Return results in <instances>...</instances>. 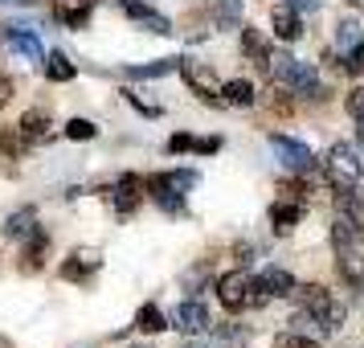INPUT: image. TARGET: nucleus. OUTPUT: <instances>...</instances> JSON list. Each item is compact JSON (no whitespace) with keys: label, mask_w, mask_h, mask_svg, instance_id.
I'll return each mask as SVG.
<instances>
[{"label":"nucleus","mask_w":364,"mask_h":348,"mask_svg":"<svg viewBox=\"0 0 364 348\" xmlns=\"http://www.w3.org/2000/svg\"><path fill=\"white\" fill-rule=\"evenodd\" d=\"M344 70H352V74H364V41L356 46V50H348V62Z\"/></svg>","instance_id":"7c9ffc66"},{"label":"nucleus","mask_w":364,"mask_h":348,"mask_svg":"<svg viewBox=\"0 0 364 348\" xmlns=\"http://www.w3.org/2000/svg\"><path fill=\"white\" fill-rule=\"evenodd\" d=\"M242 50L254 66H266V58H270V46H266V37L258 29H242Z\"/></svg>","instance_id":"5701e85b"},{"label":"nucleus","mask_w":364,"mask_h":348,"mask_svg":"<svg viewBox=\"0 0 364 348\" xmlns=\"http://www.w3.org/2000/svg\"><path fill=\"white\" fill-rule=\"evenodd\" d=\"M360 144H364V123H360Z\"/></svg>","instance_id":"a19ab883"},{"label":"nucleus","mask_w":364,"mask_h":348,"mask_svg":"<svg viewBox=\"0 0 364 348\" xmlns=\"http://www.w3.org/2000/svg\"><path fill=\"white\" fill-rule=\"evenodd\" d=\"M299 299H303V312L315 315L323 332H336L340 324H344V307L331 299L328 287H319V283H311V287H299Z\"/></svg>","instance_id":"20e7f679"},{"label":"nucleus","mask_w":364,"mask_h":348,"mask_svg":"<svg viewBox=\"0 0 364 348\" xmlns=\"http://www.w3.org/2000/svg\"><path fill=\"white\" fill-rule=\"evenodd\" d=\"M348 115L356 119V123H364V86H360V90H352V95H348Z\"/></svg>","instance_id":"c756f323"},{"label":"nucleus","mask_w":364,"mask_h":348,"mask_svg":"<svg viewBox=\"0 0 364 348\" xmlns=\"http://www.w3.org/2000/svg\"><path fill=\"white\" fill-rule=\"evenodd\" d=\"M46 254H50V238H46V233L41 230H33L29 233V246H25V270H41V266H46Z\"/></svg>","instance_id":"412c9836"},{"label":"nucleus","mask_w":364,"mask_h":348,"mask_svg":"<svg viewBox=\"0 0 364 348\" xmlns=\"http://www.w3.org/2000/svg\"><path fill=\"white\" fill-rule=\"evenodd\" d=\"M352 4H356V9H364V0H352Z\"/></svg>","instance_id":"ea45409f"},{"label":"nucleus","mask_w":364,"mask_h":348,"mask_svg":"<svg viewBox=\"0 0 364 348\" xmlns=\"http://www.w3.org/2000/svg\"><path fill=\"white\" fill-rule=\"evenodd\" d=\"M217 148H221V139H193V152H200V156H209Z\"/></svg>","instance_id":"e433bc0d"},{"label":"nucleus","mask_w":364,"mask_h":348,"mask_svg":"<svg viewBox=\"0 0 364 348\" xmlns=\"http://www.w3.org/2000/svg\"><path fill=\"white\" fill-rule=\"evenodd\" d=\"M0 4H33V0H0Z\"/></svg>","instance_id":"58836bf2"},{"label":"nucleus","mask_w":364,"mask_h":348,"mask_svg":"<svg viewBox=\"0 0 364 348\" xmlns=\"http://www.w3.org/2000/svg\"><path fill=\"white\" fill-rule=\"evenodd\" d=\"M274 348H319L315 340H307V336H299V332H291V336H282Z\"/></svg>","instance_id":"2f4dec72"},{"label":"nucleus","mask_w":364,"mask_h":348,"mask_svg":"<svg viewBox=\"0 0 364 348\" xmlns=\"http://www.w3.org/2000/svg\"><path fill=\"white\" fill-rule=\"evenodd\" d=\"M336 270H340V275H344L352 287H364V258H360V254H356L352 246L340 250V258H336Z\"/></svg>","instance_id":"6ab92c4d"},{"label":"nucleus","mask_w":364,"mask_h":348,"mask_svg":"<svg viewBox=\"0 0 364 348\" xmlns=\"http://www.w3.org/2000/svg\"><path fill=\"white\" fill-rule=\"evenodd\" d=\"M135 328L139 332H164V312H160L156 303H144L139 315H135Z\"/></svg>","instance_id":"bb28decb"},{"label":"nucleus","mask_w":364,"mask_h":348,"mask_svg":"<svg viewBox=\"0 0 364 348\" xmlns=\"http://www.w3.org/2000/svg\"><path fill=\"white\" fill-rule=\"evenodd\" d=\"M50 115H46V111H25V115H21V139H25V144H41V139H50Z\"/></svg>","instance_id":"2eb2a0df"},{"label":"nucleus","mask_w":364,"mask_h":348,"mask_svg":"<svg viewBox=\"0 0 364 348\" xmlns=\"http://www.w3.org/2000/svg\"><path fill=\"white\" fill-rule=\"evenodd\" d=\"M188 348H200V344H188Z\"/></svg>","instance_id":"79ce46f5"},{"label":"nucleus","mask_w":364,"mask_h":348,"mask_svg":"<svg viewBox=\"0 0 364 348\" xmlns=\"http://www.w3.org/2000/svg\"><path fill=\"white\" fill-rule=\"evenodd\" d=\"M4 46L13 53H21L25 62H46V50H41V37L33 33V25H25V21H13V25H4Z\"/></svg>","instance_id":"423d86ee"},{"label":"nucleus","mask_w":364,"mask_h":348,"mask_svg":"<svg viewBox=\"0 0 364 348\" xmlns=\"http://www.w3.org/2000/svg\"><path fill=\"white\" fill-rule=\"evenodd\" d=\"M270 25H274V37H282V41H299L303 37V17L295 9H287V4L270 13Z\"/></svg>","instance_id":"dca6fc26"},{"label":"nucleus","mask_w":364,"mask_h":348,"mask_svg":"<svg viewBox=\"0 0 364 348\" xmlns=\"http://www.w3.org/2000/svg\"><path fill=\"white\" fill-rule=\"evenodd\" d=\"M176 70H181V74H184V83L193 86V90H197V95H200L205 102H221V99H217V90H221V86L213 83V74H209L205 66H197V62L181 58V66H176Z\"/></svg>","instance_id":"9b49d317"},{"label":"nucleus","mask_w":364,"mask_h":348,"mask_svg":"<svg viewBox=\"0 0 364 348\" xmlns=\"http://www.w3.org/2000/svg\"><path fill=\"white\" fill-rule=\"evenodd\" d=\"M168 152H193V135H172L168 139Z\"/></svg>","instance_id":"72a5a7b5"},{"label":"nucleus","mask_w":364,"mask_h":348,"mask_svg":"<svg viewBox=\"0 0 364 348\" xmlns=\"http://www.w3.org/2000/svg\"><path fill=\"white\" fill-rule=\"evenodd\" d=\"M99 263H102V258L95 254V250H74L66 263H62V279L86 283V275H90V270H99Z\"/></svg>","instance_id":"4468645a"},{"label":"nucleus","mask_w":364,"mask_h":348,"mask_svg":"<svg viewBox=\"0 0 364 348\" xmlns=\"http://www.w3.org/2000/svg\"><path fill=\"white\" fill-rule=\"evenodd\" d=\"M360 41H364V29L356 25V21H340V25H336V46H340V53L356 50Z\"/></svg>","instance_id":"393cba45"},{"label":"nucleus","mask_w":364,"mask_h":348,"mask_svg":"<svg viewBox=\"0 0 364 348\" xmlns=\"http://www.w3.org/2000/svg\"><path fill=\"white\" fill-rule=\"evenodd\" d=\"M37 230V213L33 209H17V213L4 221V238H29Z\"/></svg>","instance_id":"b1692460"},{"label":"nucleus","mask_w":364,"mask_h":348,"mask_svg":"<svg viewBox=\"0 0 364 348\" xmlns=\"http://www.w3.org/2000/svg\"><path fill=\"white\" fill-rule=\"evenodd\" d=\"M9 102H13V78L0 74V107H9Z\"/></svg>","instance_id":"f704fd0d"},{"label":"nucleus","mask_w":364,"mask_h":348,"mask_svg":"<svg viewBox=\"0 0 364 348\" xmlns=\"http://www.w3.org/2000/svg\"><path fill=\"white\" fill-rule=\"evenodd\" d=\"M188 189H197V172H188V168H181V172H156V176L144 181V193H151V201L160 209H168V213H181L184 209V193Z\"/></svg>","instance_id":"f257e3e1"},{"label":"nucleus","mask_w":364,"mask_h":348,"mask_svg":"<svg viewBox=\"0 0 364 348\" xmlns=\"http://www.w3.org/2000/svg\"><path fill=\"white\" fill-rule=\"evenodd\" d=\"M237 17H242V4H237V0H221V4H217V21H221V29L237 25Z\"/></svg>","instance_id":"c85d7f7f"},{"label":"nucleus","mask_w":364,"mask_h":348,"mask_svg":"<svg viewBox=\"0 0 364 348\" xmlns=\"http://www.w3.org/2000/svg\"><path fill=\"white\" fill-rule=\"evenodd\" d=\"M90 9L95 0H58V21H66L70 29H82L90 21Z\"/></svg>","instance_id":"a211bd4d"},{"label":"nucleus","mask_w":364,"mask_h":348,"mask_svg":"<svg viewBox=\"0 0 364 348\" xmlns=\"http://www.w3.org/2000/svg\"><path fill=\"white\" fill-rule=\"evenodd\" d=\"M270 148H274V156H279L291 172H311L315 156H311L307 144H299V139H291V135H270Z\"/></svg>","instance_id":"0eeeda50"},{"label":"nucleus","mask_w":364,"mask_h":348,"mask_svg":"<svg viewBox=\"0 0 364 348\" xmlns=\"http://www.w3.org/2000/svg\"><path fill=\"white\" fill-rule=\"evenodd\" d=\"M319 4H323V0H287V9H295L299 17H303V13H319Z\"/></svg>","instance_id":"473e14b6"},{"label":"nucleus","mask_w":364,"mask_h":348,"mask_svg":"<svg viewBox=\"0 0 364 348\" xmlns=\"http://www.w3.org/2000/svg\"><path fill=\"white\" fill-rule=\"evenodd\" d=\"M139 201H144V176H135V172H123L111 189V205H115L119 217H127L139 209Z\"/></svg>","instance_id":"6e6552de"},{"label":"nucleus","mask_w":364,"mask_h":348,"mask_svg":"<svg viewBox=\"0 0 364 348\" xmlns=\"http://www.w3.org/2000/svg\"><path fill=\"white\" fill-rule=\"evenodd\" d=\"M176 66H181V58H160V62H148V66H132L127 74H132V78H164V74H172Z\"/></svg>","instance_id":"a878e982"},{"label":"nucleus","mask_w":364,"mask_h":348,"mask_svg":"<svg viewBox=\"0 0 364 348\" xmlns=\"http://www.w3.org/2000/svg\"><path fill=\"white\" fill-rule=\"evenodd\" d=\"M66 139H78V144L95 139V123H90V119H70L66 123Z\"/></svg>","instance_id":"cd10ccee"},{"label":"nucleus","mask_w":364,"mask_h":348,"mask_svg":"<svg viewBox=\"0 0 364 348\" xmlns=\"http://www.w3.org/2000/svg\"><path fill=\"white\" fill-rule=\"evenodd\" d=\"M336 213H340V221L352 230V238L364 242V193L340 189V193H336Z\"/></svg>","instance_id":"1a4fd4ad"},{"label":"nucleus","mask_w":364,"mask_h":348,"mask_svg":"<svg viewBox=\"0 0 364 348\" xmlns=\"http://www.w3.org/2000/svg\"><path fill=\"white\" fill-rule=\"evenodd\" d=\"M0 152H9V156H17V152H21V144H17V135L0 132Z\"/></svg>","instance_id":"c9c22d12"},{"label":"nucleus","mask_w":364,"mask_h":348,"mask_svg":"<svg viewBox=\"0 0 364 348\" xmlns=\"http://www.w3.org/2000/svg\"><path fill=\"white\" fill-rule=\"evenodd\" d=\"M266 70H270V78L282 83L287 90H299V95L311 90L315 99H323V90L315 86V66L311 62H299V58H291V53H270V58H266Z\"/></svg>","instance_id":"f03ea898"},{"label":"nucleus","mask_w":364,"mask_h":348,"mask_svg":"<svg viewBox=\"0 0 364 348\" xmlns=\"http://www.w3.org/2000/svg\"><path fill=\"white\" fill-rule=\"evenodd\" d=\"M299 217H303V205H299V201H274L270 226H274V233H291L299 226Z\"/></svg>","instance_id":"f3484780"},{"label":"nucleus","mask_w":364,"mask_h":348,"mask_svg":"<svg viewBox=\"0 0 364 348\" xmlns=\"http://www.w3.org/2000/svg\"><path fill=\"white\" fill-rule=\"evenodd\" d=\"M217 299L225 303V312H246V307H262L266 295L258 291V283L246 270H230L217 279Z\"/></svg>","instance_id":"7ed1b4c3"},{"label":"nucleus","mask_w":364,"mask_h":348,"mask_svg":"<svg viewBox=\"0 0 364 348\" xmlns=\"http://www.w3.org/2000/svg\"><path fill=\"white\" fill-rule=\"evenodd\" d=\"M123 13L135 21V25H144L148 33H172V21L168 17H160V13H151L148 4H139V0H123Z\"/></svg>","instance_id":"ddd939ff"},{"label":"nucleus","mask_w":364,"mask_h":348,"mask_svg":"<svg viewBox=\"0 0 364 348\" xmlns=\"http://www.w3.org/2000/svg\"><path fill=\"white\" fill-rule=\"evenodd\" d=\"M323 164H328V176H331L336 189H356V184L364 181V160L356 156V148H348V144H336Z\"/></svg>","instance_id":"39448f33"},{"label":"nucleus","mask_w":364,"mask_h":348,"mask_svg":"<svg viewBox=\"0 0 364 348\" xmlns=\"http://www.w3.org/2000/svg\"><path fill=\"white\" fill-rule=\"evenodd\" d=\"M242 336H246L242 328H221V340H242Z\"/></svg>","instance_id":"4c0bfd02"},{"label":"nucleus","mask_w":364,"mask_h":348,"mask_svg":"<svg viewBox=\"0 0 364 348\" xmlns=\"http://www.w3.org/2000/svg\"><path fill=\"white\" fill-rule=\"evenodd\" d=\"M254 283H258V291H262L266 299H282V295H291V291H295L291 270H282V266H266Z\"/></svg>","instance_id":"f8f14e48"},{"label":"nucleus","mask_w":364,"mask_h":348,"mask_svg":"<svg viewBox=\"0 0 364 348\" xmlns=\"http://www.w3.org/2000/svg\"><path fill=\"white\" fill-rule=\"evenodd\" d=\"M41 70H46V78H50V83H70V78L78 74V66L70 62L66 53H46V62H41Z\"/></svg>","instance_id":"aec40b11"},{"label":"nucleus","mask_w":364,"mask_h":348,"mask_svg":"<svg viewBox=\"0 0 364 348\" xmlns=\"http://www.w3.org/2000/svg\"><path fill=\"white\" fill-rule=\"evenodd\" d=\"M217 95H221V102H230V107H254V86H250L246 78H233V83H225Z\"/></svg>","instance_id":"4be33fe9"},{"label":"nucleus","mask_w":364,"mask_h":348,"mask_svg":"<svg viewBox=\"0 0 364 348\" xmlns=\"http://www.w3.org/2000/svg\"><path fill=\"white\" fill-rule=\"evenodd\" d=\"M209 307L200 303V299H188V303H181L176 312H172V328L184 332V336H197V332H209Z\"/></svg>","instance_id":"9d476101"}]
</instances>
